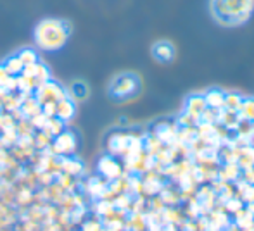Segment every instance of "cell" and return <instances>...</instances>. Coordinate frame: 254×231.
Returning a JSON list of instances; mask_svg holds the SVG:
<instances>
[{
	"label": "cell",
	"mask_w": 254,
	"mask_h": 231,
	"mask_svg": "<svg viewBox=\"0 0 254 231\" xmlns=\"http://www.w3.org/2000/svg\"><path fill=\"white\" fill-rule=\"evenodd\" d=\"M237 116L241 121L254 119V98H242L241 105L237 109Z\"/></svg>",
	"instance_id": "10"
},
{
	"label": "cell",
	"mask_w": 254,
	"mask_h": 231,
	"mask_svg": "<svg viewBox=\"0 0 254 231\" xmlns=\"http://www.w3.org/2000/svg\"><path fill=\"white\" fill-rule=\"evenodd\" d=\"M241 102H242V97L239 93H225L223 109H227V111H230V112H237Z\"/></svg>",
	"instance_id": "11"
},
{
	"label": "cell",
	"mask_w": 254,
	"mask_h": 231,
	"mask_svg": "<svg viewBox=\"0 0 254 231\" xmlns=\"http://www.w3.org/2000/svg\"><path fill=\"white\" fill-rule=\"evenodd\" d=\"M251 126H253V131H254V119L251 121Z\"/></svg>",
	"instance_id": "20"
},
{
	"label": "cell",
	"mask_w": 254,
	"mask_h": 231,
	"mask_svg": "<svg viewBox=\"0 0 254 231\" xmlns=\"http://www.w3.org/2000/svg\"><path fill=\"white\" fill-rule=\"evenodd\" d=\"M175 47L171 42L168 40H159L152 45V57L161 64H166L171 62L175 59Z\"/></svg>",
	"instance_id": "4"
},
{
	"label": "cell",
	"mask_w": 254,
	"mask_h": 231,
	"mask_svg": "<svg viewBox=\"0 0 254 231\" xmlns=\"http://www.w3.org/2000/svg\"><path fill=\"white\" fill-rule=\"evenodd\" d=\"M177 126H173L171 123H159L156 126V135L154 137L159 138L161 143H166V145H173L177 141Z\"/></svg>",
	"instance_id": "6"
},
{
	"label": "cell",
	"mask_w": 254,
	"mask_h": 231,
	"mask_svg": "<svg viewBox=\"0 0 254 231\" xmlns=\"http://www.w3.org/2000/svg\"><path fill=\"white\" fill-rule=\"evenodd\" d=\"M242 205H244V202L241 200V198H228L227 202H225V207H227V211H230V212H237V211H241L242 209Z\"/></svg>",
	"instance_id": "16"
},
{
	"label": "cell",
	"mask_w": 254,
	"mask_h": 231,
	"mask_svg": "<svg viewBox=\"0 0 254 231\" xmlns=\"http://www.w3.org/2000/svg\"><path fill=\"white\" fill-rule=\"evenodd\" d=\"M99 171H101L104 176L113 180V178H118L121 174V168L113 157H104L101 161V164H99Z\"/></svg>",
	"instance_id": "9"
},
{
	"label": "cell",
	"mask_w": 254,
	"mask_h": 231,
	"mask_svg": "<svg viewBox=\"0 0 254 231\" xmlns=\"http://www.w3.org/2000/svg\"><path fill=\"white\" fill-rule=\"evenodd\" d=\"M211 14L221 26H241L254 12V0H211Z\"/></svg>",
	"instance_id": "1"
},
{
	"label": "cell",
	"mask_w": 254,
	"mask_h": 231,
	"mask_svg": "<svg viewBox=\"0 0 254 231\" xmlns=\"http://www.w3.org/2000/svg\"><path fill=\"white\" fill-rule=\"evenodd\" d=\"M73 95L74 97H78V98H85L88 95V88H87V85L85 83H74L73 85Z\"/></svg>",
	"instance_id": "17"
},
{
	"label": "cell",
	"mask_w": 254,
	"mask_h": 231,
	"mask_svg": "<svg viewBox=\"0 0 254 231\" xmlns=\"http://www.w3.org/2000/svg\"><path fill=\"white\" fill-rule=\"evenodd\" d=\"M56 148L59 152H71L74 148L73 135H61L56 141Z\"/></svg>",
	"instance_id": "12"
},
{
	"label": "cell",
	"mask_w": 254,
	"mask_h": 231,
	"mask_svg": "<svg viewBox=\"0 0 254 231\" xmlns=\"http://www.w3.org/2000/svg\"><path fill=\"white\" fill-rule=\"evenodd\" d=\"M253 193H254V185H253ZM253 200H254V198H253ZM253 200H251V202H253Z\"/></svg>",
	"instance_id": "21"
},
{
	"label": "cell",
	"mask_w": 254,
	"mask_h": 231,
	"mask_svg": "<svg viewBox=\"0 0 254 231\" xmlns=\"http://www.w3.org/2000/svg\"><path fill=\"white\" fill-rule=\"evenodd\" d=\"M206 109H207V105L202 95H190V97L187 98V102H185V112L195 121V124H199L202 112L206 111Z\"/></svg>",
	"instance_id": "5"
},
{
	"label": "cell",
	"mask_w": 254,
	"mask_h": 231,
	"mask_svg": "<svg viewBox=\"0 0 254 231\" xmlns=\"http://www.w3.org/2000/svg\"><path fill=\"white\" fill-rule=\"evenodd\" d=\"M144 190L147 193H157V191L163 190V185H161V180L156 176H149L144 183Z\"/></svg>",
	"instance_id": "14"
},
{
	"label": "cell",
	"mask_w": 254,
	"mask_h": 231,
	"mask_svg": "<svg viewBox=\"0 0 254 231\" xmlns=\"http://www.w3.org/2000/svg\"><path fill=\"white\" fill-rule=\"evenodd\" d=\"M225 231H242V230H241V228H237L235 225H228V226H227V230H225Z\"/></svg>",
	"instance_id": "19"
},
{
	"label": "cell",
	"mask_w": 254,
	"mask_h": 231,
	"mask_svg": "<svg viewBox=\"0 0 254 231\" xmlns=\"http://www.w3.org/2000/svg\"><path fill=\"white\" fill-rule=\"evenodd\" d=\"M57 116L61 117V119H69L71 116L74 114V107L73 104H71L69 100H63L59 105H57Z\"/></svg>",
	"instance_id": "13"
},
{
	"label": "cell",
	"mask_w": 254,
	"mask_h": 231,
	"mask_svg": "<svg viewBox=\"0 0 254 231\" xmlns=\"http://www.w3.org/2000/svg\"><path fill=\"white\" fill-rule=\"evenodd\" d=\"M142 92V80L135 73H121L114 76L109 83L111 98L118 102L131 100Z\"/></svg>",
	"instance_id": "3"
},
{
	"label": "cell",
	"mask_w": 254,
	"mask_h": 231,
	"mask_svg": "<svg viewBox=\"0 0 254 231\" xmlns=\"http://www.w3.org/2000/svg\"><path fill=\"white\" fill-rule=\"evenodd\" d=\"M35 40L44 50H57L67 40V28L63 21L45 19L35 30Z\"/></svg>",
	"instance_id": "2"
},
{
	"label": "cell",
	"mask_w": 254,
	"mask_h": 231,
	"mask_svg": "<svg viewBox=\"0 0 254 231\" xmlns=\"http://www.w3.org/2000/svg\"><path fill=\"white\" fill-rule=\"evenodd\" d=\"M237 164L241 166V169H251L254 168V147L251 143L239 147V159Z\"/></svg>",
	"instance_id": "8"
},
{
	"label": "cell",
	"mask_w": 254,
	"mask_h": 231,
	"mask_svg": "<svg viewBox=\"0 0 254 231\" xmlns=\"http://www.w3.org/2000/svg\"><path fill=\"white\" fill-rule=\"evenodd\" d=\"M204 100H206V105L209 109H221L225 102V92L220 90V88H211L206 93L202 95Z\"/></svg>",
	"instance_id": "7"
},
{
	"label": "cell",
	"mask_w": 254,
	"mask_h": 231,
	"mask_svg": "<svg viewBox=\"0 0 254 231\" xmlns=\"http://www.w3.org/2000/svg\"><path fill=\"white\" fill-rule=\"evenodd\" d=\"M23 67H24V64L21 62V59H19V57H17V59H16V57H12V59L9 60V62L5 64V71H7L9 74L21 73V69H23Z\"/></svg>",
	"instance_id": "15"
},
{
	"label": "cell",
	"mask_w": 254,
	"mask_h": 231,
	"mask_svg": "<svg viewBox=\"0 0 254 231\" xmlns=\"http://www.w3.org/2000/svg\"><path fill=\"white\" fill-rule=\"evenodd\" d=\"M21 62L24 64V66H28V64H33L35 60H37V57H35V52L33 50H24L23 54L19 55Z\"/></svg>",
	"instance_id": "18"
}]
</instances>
